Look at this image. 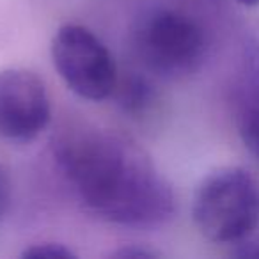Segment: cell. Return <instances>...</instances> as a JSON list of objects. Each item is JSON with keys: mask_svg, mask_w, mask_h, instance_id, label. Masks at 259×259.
<instances>
[{"mask_svg": "<svg viewBox=\"0 0 259 259\" xmlns=\"http://www.w3.org/2000/svg\"><path fill=\"white\" fill-rule=\"evenodd\" d=\"M112 255L114 257H122V259H130V257H156V255H160L158 252L155 250H146V248H139L135 247V245H132V247H122L119 248V250L112 252Z\"/></svg>", "mask_w": 259, "mask_h": 259, "instance_id": "9c48e42d", "label": "cell"}, {"mask_svg": "<svg viewBox=\"0 0 259 259\" xmlns=\"http://www.w3.org/2000/svg\"><path fill=\"white\" fill-rule=\"evenodd\" d=\"M9 201H11V187H9L8 176H6V172L0 167V219L8 211Z\"/></svg>", "mask_w": 259, "mask_h": 259, "instance_id": "30bf717a", "label": "cell"}, {"mask_svg": "<svg viewBox=\"0 0 259 259\" xmlns=\"http://www.w3.org/2000/svg\"><path fill=\"white\" fill-rule=\"evenodd\" d=\"M23 257H48V259H69L75 257V252L62 243H37L23 250Z\"/></svg>", "mask_w": 259, "mask_h": 259, "instance_id": "ba28073f", "label": "cell"}, {"mask_svg": "<svg viewBox=\"0 0 259 259\" xmlns=\"http://www.w3.org/2000/svg\"><path fill=\"white\" fill-rule=\"evenodd\" d=\"M134 47L141 62L163 78H183L202 66L208 41L192 16L174 9H151L137 20Z\"/></svg>", "mask_w": 259, "mask_h": 259, "instance_id": "3957f363", "label": "cell"}, {"mask_svg": "<svg viewBox=\"0 0 259 259\" xmlns=\"http://www.w3.org/2000/svg\"><path fill=\"white\" fill-rule=\"evenodd\" d=\"M117 98L124 112L134 115H142L153 107L156 101L155 87L149 83L148 78L139 75H132L126 82L117 83Z\"/></svg>", "mask_w": 259, "mask_h": 259, "instance_id": "52a82bcc", "label": "cell"}, {"mask_svg": "<svg viewBox=\"0 0 259 259\" xmlns=\"http://www.w3.org/2000/svg\"><path fill=\"white\" fill-rule=\"evenodd\" d=\"M192 219L213 243H243L259 226V181L241 167L213 170L195 190Z\"/></svg>", "mask_w": 259, "mask_h": 259, "instance_id": "7a4b0ae2", "label": "cell"}, {"mask_svg": "<svg viewBox=\"0 0 259 259\" xmlns=\"http://www.w3.org/2000/svg\"><path fill=\"white\" fill-rule=\"evenodd\" d=\"M234 115L241 141L259 160V50H252L245 62L234 93Z\"/></svg>", "mask_w": 259, "mask_h": 259, "instance_id": "8992f818", "label": "cell"}, {"mask_svg": "<svg viewBox=\"0 0 259 259\" xmlns=\"http://www.w3.org/2000/svg\"><path fill=\"white\" fill-rule=\"evenodd\" d=\"M234 2H238L240 6H245V8H255V6H259V0H234Z\"/></svg>", "mask_w": 259, "mask_h": 259, "instance_id": "8fae6325", "label": "cell"}, {"mask_svg": "<svg viewBox=\"0 0 259 259\" xmlns=\"http://www.w3.org/2000/svg\"><path fill=\"white\" fill-rule=\"evenodd\" d=\"M50 117L47 85L36 73L23 68L0 71V139L32 142L47 130Z\"/></svg>", "mask_w": 259, "mask_h": 259, "instance_id": "5b68a950", "label": "cell"}, {"mask_svg": "<svg viewBox=\"0 0 259 259\" xmlns=\"http://www.w3.org/2000/svg\"><path fill=\"white\" fill-rule=\"evenodd\" d=\"M52 61L71 93L101 101L115 93L117 68L105 43L87 27L66 23L52 37Z\"/></svg>", "mask_w": 259, "mask_h": 259, "instance_id": "277c9868", "label": "cell"}, {"mask_svg": "<svg viewBox=\"0 0 259 259\" xmlns=\"http://www.w3.org/2000/svg\"><path fill=\"white\" fill-rule=\"evenodd\" d=\"M62 176L89 211L117 226L153 229L176 211L170 185L135 144L94 126H69L54 141Z\"/></svg>", "mask_w": 259, "mask_h": 259, "instance_id": "6da1fadb", "label": "cell"}]
</instances>
